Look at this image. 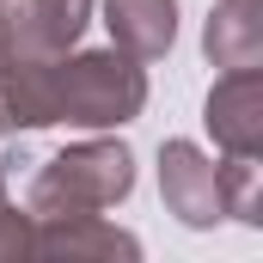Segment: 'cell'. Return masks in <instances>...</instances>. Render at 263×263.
Returning a JSON list of instances; mask_svg holds the SVG:
<instances>
[{
    "label": "cell",
    "mask_w": 263,
    "mask_h": 263,
    "mask_svg": "<svg viewBox=\"0 0 263 263\" xmlns=\"http://www.w3.org/2000/svg\"><path fill=\"white\" fill-rule=\"evenodd\" d=\"M49 123L67 129H123L147 110V73L135 55H123L117 43L110 49H67L49 62Z\"/></svg>",
    "instance_id": "obj_1"
},
{
    "label": "cell",
    "mask_w": 263,
    "mask_h": 263,
    "mask_svg": "<svg viewBox=\"0 0 263 263\" xmlns=\"http://www.w3.org/2000/svg\"><path fill=\"white\" fill-rule=\"evenodd\" d=\"M257 165L263 159H233V153L208 159L196 141H165L159 147V196L196 233L220 227V220L257 227L263 220L257 214Z\"/></svg>",
    "instance_id": "obj_2"
},
{
    "label": "cell",
    "mask_w": 263,
    "mask_h": 263,
    "mask_svg": "<svg viewBox=\"0 0 263 263\" xmlns=\"http://www.w3.org/2000/svg\"><path fill=\"white\" fill-rule=\"evenodd\" d=\"M110 43L135 62H159L178 43V0H104Z\"/></svg>",
    "instance_id": "obj_7"
},
{
    "label": "cell",
    "mask_w": 263,
    "mask_h": 263,
    "mask_svg": "<svg viewBox=\"0 0 263 263\" xmlns=\"http://www.w3.org/2000/svg\"><path fill=\"white\" fill-rule=\"evenodd\" d=\"M92 25V0H6L0 12V55L12 62H55Z\"/></svg>",
    "instance_id": "obj_4"
},
{
    "label": "cell",
    "mask_w": 263,
    "mask_h": 263,
    "mask_svg": "<svg viewBox=\"0 0 263 263\" xmlns=\"http://www.w3.org/2000/svg\"><path fill=\"white\" fill-rule=\"evenodd\" d=\"M202 123L220 153L263 159V67H227L202 104Z\"/></svg>",
    "instance_id": "obj_5"
},
{
    "label": "cell",
    "mask_w": 263,
    "mask_h": 263,
    "mask_svg": "<svg viewBox=\"0 0 263 263\" xmlns=\"http://www.w3.org/2000/svg\"><path fill=\"white\" fill-rule=\"evenodd\" d=\"M135 190V153L117 135L73 141L49 153L31 184H25V214L31 220H67V214H104Z\"/></svg>",
    "instance_id": "obj_3"
},
{
    "label": "cell",
    "mask_w": 263,
    "mask_h": 263,
    "mask_svg": "<svg viewBox=\"0 0 263 263\" xmlns=\"http://www.w3.org/2000/svg\"><path fill=\"white\" fill-rule=\"evenodd\" d=\"M202 49L214 67H257L263 62V6L257 0H214Z\"/></svg>",
    "instance_id": "obj_8"
},
{
    "label": "cell",
    "mask_w": 263,
    "mask_h": 263,
    "mask_svg": "<svg viewBox=\"0 0 263 263\" xmlns=\"http://www.w3.org/2000/svg\"><path fill=\"white\" fill-rule=\"evenodd\" d=\"M25 257H141V239L110 227L104 214H67V220H31Z\"/></svg>",
    "instance_id": "obj_6"
},
{
    "label": "cell",
    "mask_w": 263,
    "mask_h": 263,
    "mask_svg": "<svg viewBox=\"0 0 263 263\" xmlns=\"http://www.w3.org/2000/svg\"><path fill=\"white\" fill-rule=\"evenodd\" d=\"M0 12H6V0H0Z\"/></svg>",
    "instance_id": "obj_10"
},
{
    "label": "cell",
    "mask_w": 263,
    "mask_h": 263,
    "mask_svg": "<svg viewBox=\"0 0 263 263\" xmlns=\"http://www.w3.org/2000/svg\"><path fill=\"white\" fill-rule=\"evenodd\" d=\"M25 245H31V214L12 208V196H6V165H0V263L25 257Z\"/></svg>",
    "instance_id": "obj_9"
}]
</instances>
